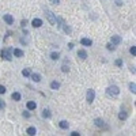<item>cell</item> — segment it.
I'll list each match as a JSON object with an SVG mask.
<instances>
[{
  "label": "cell",
  "instance_id": "obj_1",
  "mask_svg": "<svg viewBox=\"0 0 136 136\" xmlns=\"http://www.w3.org/2000/svg\"><path fill=\"white\" fill-rule=\"evenodd\" d=\"M1 59L6 61H11V59H12V49H3L1 51Z\"/></svg>",
  "mask_w": 136,
  "mask_h": 136
},
{
  "label": "cell",
  "instance_id": "obj_2",
  "mask_svg": "<svg viewBox=\"0 0 136 136\" xmlns=\"http://www.w3.org/2000/svg\"><path fill=\"white\" fill-rule=\"evenodd\" d=\"M106 94L116 97V95H119V94H120V88L117 87V86H109L108 90H106Z\"/></svg>",
  "mask_w": 136,
  "mask_h": 136
},
{
  "label": "cell",
  "instance_id": "obj_3",
  "mask_svg": "<svg viewBox=\"0 0 136 136\" xmlns=\"http://www.w3.org/2000/svg\"><path fill=\"white\" fill-rule=\"evenodd\" d=\"M45 15H46L48 20H49V23L51 25H56L57 23V18L54 17V14L51 12V11H45Z\"/></svg>",
  "mask_w": 136,
  "mask_h": 136
},
{
  "label": "cell",
  "instance_id": "obj_4",
  "mask_svg": "<svg viewBox=\"0 0 136 136\" xmlns=\"http://www.w3.org/2000/svg\"><path fill=\"white\" fill-rule=\"evenodd\" d=\"M94 98H95V91L93 90V88H90V90L87 91V94H86V99H87L88 103H91V102L94 101Z\"/></svg>",
  "mask_w": 136,
  "mask_h": 136
},
{
  "label": "cell",
  "instance_id": "obj_5",
  "mask_svg": "<svg viewBox=\"0 0 136 136\" xmlns=\"http://www.w3.org/2000/svg\"><path fill=\"white\" fill-rule=\"evenodd\" d=\"M31 26H33V27H35V29H38V27H41V26H42V20H41L40 18H35V19H33V20H31Z\"/></svg>",
  "mask_w": 136,
  "mask_h": 136
},
{
  "label": "cell",
  "instance_id": "obj_6",
  "mask_svg": "<svg viewBox=\"0 0 136 136\" xmlns=\"http://www.w3.org/2000/svg\"><path fill=\"white\" fill-rule=\"evenodd\" d=\"M112 42H110V44H113L116 46V45H120L121 44V37H120V35H112Z\"/></svg>",
  "mask_w": 136,
  "mask_h": 136
},
{
  "label": "cell",
  "instance_id": "obj_7",
  "mask_svg": "<svg viewBox=\"0 0 136 136\" xmlns=\"http://www.w3.org/2000/svg\"><path fill=\"white\" fill-rule=\"evenodd\" d=\"M3 19H4V22H6L7 25H12L14 23V18H12V15H10V14H6L3 17Z\"/></svg>",
  "mask_w": 136,
  "mask_h": 136
},
{
  "label": "cell",
  "instance_id": "obj_8",
  "mask_svg": "<svg viewBox=\"0 0 136 136\" xmlns=\"http://www.w3.org/2000/svg\"><path fill=\"white\" fill-rule=\"evenodd\" d=\"M80 44L83 45V46H91V45H93V41L90 40V38H82V40H80Z\"/></svg>",
  "mask_w": 136,
  "mask_h": 136
},
{
  "label": "cell",
  "instance_id": "obj_9",
  "mask_svg": "<svg viewBox=\"0 0 136 136\" xmlns=\"http://www.w3.org/2000/svg\"><path fill=\"white\" fill-rule=\"evenodd\" d=\"M94 122H95V125L98 127V128H105V121H103L102 119H95Z\"/></svg>",
  "mask_w": 136,
  "mask_h": 136
},
{
  "label": "cell",
  "instance_id": "obj_10",
  "mask_svg": "<svg viewBox=\"0 0 136 136\" xmlns=\"http://www.w3.org/2000/svg\"><path fill=\"white\" fill-rule=\"evenodd\" d=\"M78 57L82 60H86L87 59V52L86 51H78Z\"/></svg>",
  "mask_w": 136,
  "mask_h": 136
},
{
  "label": "cell",
  "instance_id": "obj_11",
  "mask_svg": "<svg viewBox=\"0 0 136 136\" xmlns=\"http://www.w3.org/2000/svg\"><path fill=\"white\" fill-rule=\"evenodd\" d=\"M12 53H14V56L15 57H23V51H20V49H14L12 51Z\"/></svg>",
  "mask_w": 136,
  "mask_h": 136
},
{
  "label": "cell",
  "instance_id": "obj_12",
  "mask_svg": "<svg viewBox=\"0 0 136 136\" xmlns=\"http://www.w3.org/2000/svg\"><path fill=\"white\" fill-rule=\"evenodd\" d=\"M26 133H27V135H30V136H34L35 133H37V129L34 128V127H29L27 131H26Z\"/></svg>",
  "mask_w": 136,
  "mask_h": 136
},
{
  "label": "cell",
  "instance_id": "obj_13",
  "mask_svg": "<svg viewBox=\"0 0 136 136\" xmlns=\"http://www.w3.org/2000/svg\"><path fill=\"white\" fill-rule=\"evenodd\" d=\"M59 125H60V128H61V129H68L69 124H68V121H65V120H61V121L59 122Z\"/></svg>",
  "mask_w": 136,
  "mask_h": 136
},
{
  "label": "cell",
  "instance_id": "obj_14",
  "mask_svg": "<svg viewBox=\"0 0 136 136\" xmlns=\"http://www.w3.org/2000/svg\"><path fill=\"white\" fill-rule=\"evenodd\" d=\"M42 117H44V119H51V117H52L51 110H49V109H44V112H42Z\"/></svg>",
  "mask_w": 136,
  "mask_h": 136
},
{
  "label": "cell",
  "instance_id": "obj_15",
  "mask_svg": "<svg viewBox=\"0 0 136 136\" xmlns=\"http://www.w3.org/2000/svg\"><path fill=\"white\" fill-rule=\"evenodd\" d=\"M30 76H31V80L35 82V83L41 82V75L40 74H33V75H30Z\"/></svg>",
  "mask_w": 136,
  "mask_h": 136
},
{
  "label": "cell",
  "instance_id": "obj_16",
  "mask_svg": "<svg viewBox=\"0 0 136 136\" xmlns=\"http://www.w3.org/2000/svg\"><path fill=\"white\" fill-rule=\"evenodd\" d=\"M26 106H27V109H29V110H34V109L37 108V103H35V102H33V101H29Z\"/></svg>",
  "mask_w": 136,
  "mask_h": 136
},
{
  "label": "cell",
  "instance_id": "obj_17",
  "mask_svg": "<svg viewBox=\"0 0 136 136\" xmlns=\"http://www.w3.org/2000/svg\"><path fill=\"white\" fill-rule=\"evenodd\" d=\"M11 98L14 99V101H20V94L19 93H12V94H11Z\"/></svg>",
  "mask_w": 136,
  "mask_h": 136
},
{
  "label": "cell",
  "instance_id": "obj_18",
  "mask_svg": "<svg viewBox=\"0 0 136 136\" xmlns=\"http://www.w3.org/2000/svg\"><path fill=\"white\" fill-rule=\"evenodd\" d=\"M59 87H60V83H59V82L54 80V82H52V83H51V88H52V90H57Z\"/></svg>",
  "mask_w": 136,
  "mask_h": 136
},
{
  "label": "cell",
  "instance_id": "obj_19",
  "mask_svg": "<svg viewBox=\"0 0 136 136\" xmlns=\"http://www.w3.org/2000/svg\"><path fill=\"white\" fill-rule=\"evenodd\" d=\"M61 26H63V29H64V31H65V33H67V34H71V27H69V26H68V25H61Z\"/></svg>",
  "mask_w": 136,
  "mask_h": 136
},
{
  "label": "cell",
  "instance_id": "obj_20",
  "mask_svg": "<svg viewBox=\"0 0 136 136\" xmlns=\"http://www.w3.org/2000/svg\"><path fill=\"white\" fill-rule=\"evenodd\" d=\"M59 57H60V54L56 53V52H52V53H51V59H52V60H59Z\"/></svg>",
  "mask_w": 136,
  "mask_h": 136
},
{
  "label": "cell",
  "instance_id": "obj_21",
  "mask_svg": "<svg viewBox=\"0 0 136 136\" xmlns=\"http://www.w3.org/2000/svg\"><path fill=\"white\" fill-rule=\"evenodd\" d=\"M129 91L133 93V94L136 93V85L135 83H129Z\"/></svg>",
  "mask_w": 136,
  "mask_h": 136
},
{
  "label": "cell",
  "instance_id": "obj_22",
  "mask_svg": "<svg viewBox=\"0 0 136 136\" xmlns=\"http://www.w3.org/2000/svg\"><path fill=\"white\" fill-rule=\"evenodd\" d=\"M22 75H23L25 78H26V76H30V69H29V68H25V69H22Z\"/></svg>",
  "mask_w": 136,
  "mask_h": 136
},
{
  "label": "cell",
  "instance_id": "obj_23",
  "mask_svg": "<svg viewBox=\"0 0 136 136\" xmlns=\"http://www.w3.org/2000/svg\"><path fill=\"white\" fill-rule=\"evenodd\" d=\"M127 117H128V116H127L125 112H121V113L119 114V119H120V120H127Z\"/></svg>",
  "mask_w": 136,
  "mask_h": 136
},
{
  "label": "cell",
  "instance_id": "obj_24",
  "mask_svg": "<svg viewBox=\"0 0 136 136\" xmlns=\"http://www.w3.org/2000/svg\"><path fill=\"white\" fill-rule=\"evenodd\" d=\"M106 49H108V51H114L116 46L113 44H108V45H106Z\"/></svg>",
  "mask_w": 136,
  "mask_h": 136
},
{
  "label": "cell",
  "instance_id": "obj_25",
  "mask_svg": "<svg viewBox=\"0 0 136 136\" xmlns=\"http://www.w3.org/2000/svg\"><path fill=\"white\" fill-rule=\"evenodd\" d=\"M116 65H117V67H122V60L121 59H117V60H116V63H114Z\"/></svg>",
  "mask_w": 136,
  "mask_h": 136
},
{
  "label": "cell",
  "instance_id": "obj_26",
  "mask_svg": "<svg viewBox=\"0 0 136 136\" xmlns=\"http://www.w3.org/2000/svg\"><path fill=\"white\" fill-rule=\"evenodd\" d=\"M129 53L132 54V56H135L136 54V46H132L131 49H129Z\"/></svg>",
  "mask_w": 136,
  "mask_h": 136
},
{
  "label": "cell",
  "instance_id": "obj_27",
  "mask_svg": "<svg viewBox=\"0 0 136 136\" xmlns=\"http://www.w3.org/2000/svg\"><path fill=\"white\" fill-rule=\"evenodd\" d=\"M4 108H6V102H4V101H1V99H0V110H3Z\"/></svg>",
  "mask_w": 136,
  "mask_h": 136
},
{
  "label": "cell",
  "instance_id": "obj_28",
  "mask_svg": "<svg viewBox=\"0 0 136 136\" xmlns=\"http://www.w3.org/2000/svg\"><path fill=\"white\" fill-rule=\"evenodd\" d=\"M61 71H63V72H68V71H69V68H68L67 65H63V67H61Z\"/></svg>",
  "mask_w": 136,
  "mask_h": 136
},
{
  "label": "cell",
  "instance_id": "obj_29",
  "mask_svg": "<svg viewBox=\"0 0 136 136\" xmlns=\"http://www.w3.org/2000/svg\"><path fill=\"white\" fill-rule=\"evenodd\" d=\"M6 91H7L6 87H4V86H0V94H4Z\"/></svg>",
  "mask_w": 136,
  "mask_h": 136
},
{
  "label": "cell",
  "instance_id": "obj_30",
  "mask_svg": "<svg viewBox=\"0 0 136 136\" xmlns=\"http://www.w3.org/2000/svg\"><path fill=\"white\" fill-rule=\"evenodd\" d=\"M26 25H27V20H26V19H23L22 22H20V26H22V27H25Z\"/></svg>",
  "mask_w": 136,
  "mask_h": 136
},
{
  "label": "cell",
  "instance_id": "obj_31",
  "mask_svg": "<svg viewBox=\"0 0 136 136\" xmlns=\"http://www.w3.org/2000/svg\"><path fill=\"white\" fill-rule=\"evenodd\" d=\"M23 117L29 119V117H30V113H29V112H23Z\"/></svg>",
  "mask_w": 136,
  "mask_h": 136
},
{
  "label": "cell",
  "instance_id": "obj_32",
  "mask_svg": "<svg viewBox=\"0 0 136 136\" xmlns=\"http://www.w3.org/2000/svg\"><path fill=\"white\" fill-rule=\"evenodd\" d=\"M49 1H51L52 4H59L60 3V0H49Z\"/></svg>",
  "mask_w": 136,
  "mask_h": 136
},
{
  "label": "cell",
  "instance_id": "obj_33",
  "mask_svg": "<svg viewBox=\"0 0 136 136\" xmlns=\"http://www.w3.org/2000/svg\"><path fill=\"white\" fill-rule=\"evenodd\" d=\"M71 135H72V136H79L80 133H79V132H76V131H74V132H72Z\"/></svg>",
  "mask_w": 136,
  "mask_h": 136
},
{
  "label": "cell",
  "instance_id": "obj_34",
  "mask_svg": "<svg viewBox=\"0 0 136 136\" xmlns=\"http://www.w3.org/2000/svg\"><path fill=\"white\" fill-rule=\"evenodd\" d=\"M116 4H117V6H122V1H121V0H117V1H116Z\"/></svg>",
  "mask_w": 136,
  "mask_h": 136
},
{
  "label": "cell",
  "instance_id": "obj_35",
  "mask_svg": "<svg viewBox=\"0 0 136 136\" xmlns=\"http://www.w3.org/2000/svg\"><path fill=\"white\" fill-rule=\"evenodd\" d=\"M72 48H74V44H72V42H69V44H68V49H72Z\"/></svg>",
  "mask_w": 136,
  "mask_h": 136
}]
</instances>
